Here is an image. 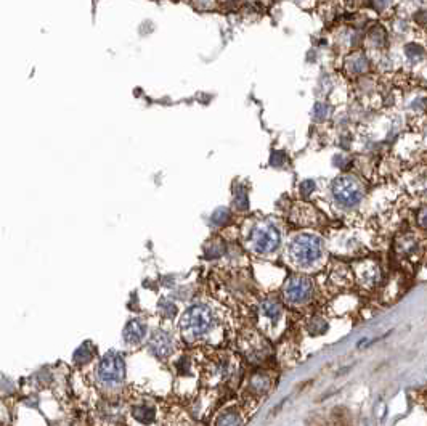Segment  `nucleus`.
Listing matches in <instances>:
<instances>
[{
  "instance_id": "f257e3e1",
  "label": "nucleus",
  "mask_w": 427,
  "mask_h": 426,
  "mask_svg": "<svg viewBox=\"0 0 427 426\" xmlns=\"http://www.w3.org/2000/svg\"><path fill=\"white\" fill-rule=\"evenodd\" d=\"M292 261L299 266H308L317 262L323 254V241L320 236L312 233H300L289 244Z\"/></svg>"
},
{
  "instance_id": "39448f33",
  "label": "nucleus",
  "mask_w": 427,
  "mask_h": 426,
  "mask_svg": "<svg viewBox=\"0 0 427 426\" xmlns=\"http://www.w3.org/2000/svg\"><path fill=\"white\" fill-rule=\"evenodd\" d=\"M280 244V232L271 224H260L252 232V246L257 253H271Z\"/></svg>"
},
{
  "instance_id": "6ab92c4d",
  "label": "nucleus",
  "mask_w": 427,
  "mask_h": 426,
  "mask_svg": "<svg viewBox=\"0 0 427 426\" xmlns=\"http://www.w3.org/2000/svg\"><path fill=\"white\" fill-rule=\"evenodd\" d=\"M328 105H325V103H317L315 105V110H313V115H315L317 119H325L326 115H328Z\"/></svg>"
},
{
  "instance_id": "2eb2a0df",
  "label": "nucleus",
  "mask_w": 427,
  "mask_h": 426,
  "mask_svg": "<svg viewBox=\"0 0 427 426\" xmlns=\"http://www.w3.org/2000/svg\"><path fill=\"white\" fill-rule=\"evenodd\" d=\"M92 359V351H90V347L87 343H84L77 351L74 352V362L75 364H87L89 361Z\"/></svg>"
},
{
  "instance_id": "412c9836",
  "label": "nucleus",
  "mask_w": 427,
  "mask_h": 426,
  "mask_svg": "<svg viewBox=\"0 0 427 426\" xmlns=\"http://www.w3.org/2000/svg\"><path fill=\"white\" fill-rule=\"evenodd\" d=\"M235 204L240 207V209H246L248 207V198H246V193H238L235 198Z\"/></svg>"
},
{
  "instance_id": "f03ea898",
  "label": "nucleus",
  "mask_w": 427,
  "mask_h": 426,
  "mask_svg": "<svg viewBox=\"0 0 427 426\" xmlns=\"http://www.w3.org/2000/svg\"><path fill=\"white\" fill-rule=\"evenodd\" d=\"M212 312L203 304L189 307L182 317V330L188 338H201L212 328Z\"/></svg>"
},
{
  "instance_id": "9d476101",
  "label": "nucleus",
  "mask_w": 427,
  "mask_h": 426,
  "mask_svg": "<svg viewBox=\"0 0 427 426\" xmlns=\"http://www.w3.org/2000/svg\"><path fill=\"white\" fill-rule=\"evenodd\" d=\"M260 312H262V315L263 317H267L268 320L275 322V320H278V317L281 315V306H280V302L277 301H273V299H267V301H263L262 302V306H260Z\"/></svg>"
},
{
  "instance_id": "7ed1b4c3",
  "label": "nucleus",
  "mask_w": 427,
  "mask_h": 426,
  "mask_svg": "<svg viewBox=\"0 0 427 426\" xmlns=\"http://www.w3.org/2000/svg\"><path fill=\"white\" fill-rule=\"evenodd\" d=\"M331 192H333L336 203L342 207H354L362 201V198H363L362 184H360L355 177H350V175L337 177L333 182Z\"/></svg>"
},
{
  "instance_id": "a211bd4d",
  "label": "nucleus",
  "mask_w": 427,
  "mask_h": 426,
  "mask_svg": "<svg viewBox=\"0 0 427 426\" xmlns=\"http://www.w3.org/2000/svg\"><path fill=\"white\" fill-rule=\"evenodd\" d=\"M222 253H223V244L222 243H212L209 248H206V256L209 259L219 258Z\"/></svg>"
},
{
  "instance_id": "4be33fe9",
  "label": "nucleus",
  "mask_w": 427,
  "mask_h": 426,
  "mask_svg": "<svg viewBox=\"0 0 427 426\" xmlns=\"http://www.w3.org/2000/svg\"><path fill=\"white\" fill-rule=\"evenodd\" d=\"M417 222H419L422 229L427 230V207H424V209L419 212V216H417Z\"/></svg>"
},
{
  "instance_id": "9b49d317",
  "label": "nucleus",
  "mask_w": 427,
  "mask_h": 426,
  "mask_svg": "<svg viewBox=\"0 0 427 426\" xmlns=\"http://www.w3.org/2000/svg\"><path fill=\"white\" fill-rule=\"evenodd\" d=\"M132 415H134V418L138 420L140 423H143V424H149L151 421L154 420V409L153 407H149V405H138L135 407L134 410H132Z\"/></svg>"
},
{
  "instance_id": "f8f14e48",
  "label": "nucleus",
  "mask_w": 427,
  "mask_h": 426,
  "mask_svg": "<svg viewBox=\"0 0 427 426\" xmlns=\"http://www.w3.org/2000/svg\"><path fill=\"white\" fill-rule=\"evenodd\" d=\"M331 426H352V418L350 413L344 407H339L333 412V424Z\"/></svg>"
},
{
  "instance_id": "0eeeda50",
  "label": "nucleus",
  "mask_w": 427,
  "mask_h": 426,
  "mask_svg": "<svg viewBox=\"0 0 427 426\" xmlns=\"http://www.w3.org/2000/svg\"><path fill=\"white\" fill-rule=\"evenodd\" d=\"M149 346L153 349V352L159 357H167L174 349L172 338H170L167 333H164V331H156V333L151 336Z\"/></svg>"
},
{
  "instance_id": "f3484780",
  "label": "nucleus",
  "mask_w": 427,
  "mask_h": 426,
  "mask_svg": "<svg viewBox=\"0 0 427 426\" xmlns=\"http://www.w3.org/2000/svg\"><path fill=\"white\" fill-rule=\"evenodd\" d=\"M228 217H230V212L228 209H225V207H220V209H217L212 216V222L215 225H222L225 224L226 221H228Z\"/></svg>"
},
{
  "instance_id": "aec40b11",
  "label": "nucleus",
  "mask_w": 427,
  "mask_h": 426,
  "mask_svg": "<svg viewBox=\"0 0 427 426\" xmlns=\"http://www.w3.org/2000/svg\"><path fill=\"white\" fill-rule=\"evenodd\" d=\"M313 190H315V182L313 181H305L300 184V192L303 196H308Z\"/></svg>"
},
{
  "instance_id": "1a4fd4ad",
  "label": "nucleus",
  "mask_w": 427,
  "mask_h": 426,
  "mask_svg": "<svg viewBox=\"0 0 427 426\" xmlns=\"http://www.w3.org/2000/svg\"><path fill=\"white\" fill-rule=\"evenodd\" d=\"M358 278L366 288H371L381 278V272H379L376 264H365L362 269H358Z\"/></svg>"
},
{
  "instance_id": "6e6552de",
  "label": "nucleus",
  "mask_w": 427,
  "mask_h": 426,
  "mask_svg": "<svg viewBox=\"0 0 427 426\" xmlns=\"http://www.w3.org/2000/svg\"><path fill=\"white\" fill-rule=\"evenodd\" d=\"M146 333V325L140 320H132L124 328V339L127 343H140Z\"/></svg>"
},
{
  "instance_id": "423d86ee",
  "label": "nucleus",
  "mask_w": 427,
  "mask_h": 426,
  "mask_svg": "<svg viewBox=\"0 0 427 426\" xmlns=\"http://www.w3.org/2000/svg\"><path fill=\"white\" fill-rule=\"evenodd\" d=\"M313 293V283L310 278L296 275L291 277L286 285H284V299L292 302V304H302L312 298Z\"/></svg>"
},
{
  "instance_id": "4468645a",
  "label": "nucleus",
  "mask_w": 427,
  "mask_h": 426,
  "mask_svg": "<svg viewBox=\"0 0 427 426\" xmlns=\"http://www.w3.org/2000/svg\"><path fill=\"white\" fill-rule=\"evenodd\" d=\"M251 386L254 387V391L265 393V391L268 389V386H270V380H268V376H267V375H263V373H257V375H254V376H252Z\"/></svg>"
},
{
  "instance_id": "dca6fc26",
  "label": "nucleus",
  "mask_w": 427,
  "mask_h": 426,
  "mask_svg": "<svg viewBox=\"0 0 427 426\" xmlns=\"http://www.w3.org/2000/svg\"><path fill=\"white\" fill-rule=\"evenodd\" d=\"M405 53H406V56H408V58H410L411 61H417V60H421L422 56H424L422 47L417 45V44H408V45L405 47Z\"/></svg>"
},
{
  "instance_id": "5701e85b",
  "label": "nucleus",
  "mask_w": 427,
  "mask_h": 426,
  "mask_svg": "<svg viewBox=\"0 0 427 426\" xmlns=\"http://www.w3.org/2000/svg\"><path fill=\"white\" fill-rule=\"evenodd\" d=\"M374 2H376V4H377L379 7L382 8V7H385V5L389 4V0H374Z\"/></svg>"
},
{
  "instance_id": "ddd939ff",
  "label": "nucleus",
  "mask_w": 427,
  "mask_h": 426,
  "mask_svg": "<svg viewBox=\"0 0 427 426\" xmlns=\"http://www.w3.org/2000/svg\"><path fill=\"white\" fill-rule=\"evenodd\" d=\"M241 423H243L241 416L233 412L222 413L219 418L215 420V426H241Z\"/></svg>"
},
{
  "instance_id": "20e7f679",
  "label": "nucleus",
  "mask_w": 427,
  "mask_h": 426,
  "mask_svg": "<svg viewBox=\"0 0 427 426\" xmlns=\"http://www.w3.org/2000/svg\"><path fill=\"white\" fill-rule=\"evenodd\" d=\"M126 364L119 352L111 351L101 359L98 365V378L104 384H118L124 381Z\"/></svg>"
}]
</instances>
